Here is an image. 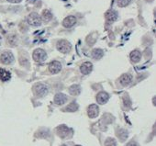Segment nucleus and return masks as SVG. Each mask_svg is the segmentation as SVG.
Returning <instances> with one entry per match:
<instances>
[{
  "instance_id": "f257e3e1",
  "label": "nucleus",
  "mask_w": 156,
  "mask_h": 146,
  "mask_svg": "<svg viewBox=\"0 0 156 146\" xmlns=\"http://www.w3.org/2000/svg\"><path fill=\"white\" fill-rule=\"evenodd\" d=\"M56 131H57V134L62 138V139H65V138H69L73 135V130L68 128L67 126L65 125H61L59 126L57 129H56Z\"/></svg>"
},
{
  "instance_id": "f03ea898",
  "label": "nucleus",
  "mask_w": 156,
  "mask_h": 146,
  "mask_svg": "<svg viewBox=\"0 0 156 146\" xmlns=\"http://www.w3.org/2000/svg\"><path fill=\"white\" fill-rule=\"evenodd\" d=\"M27 21L30 25L31 26H34V27H38V26H41V17L39 16V14L33 12V13H30L28 18H27Z\"/></svg>"
},
{
  "instance_id": "7ed1b4c3",
  "label": "nucleus",
  "mask_w": 156,
  "mask_h": 146,
  "mask_svg": "<svg viewBox=\"0 0 156 146\" xmlns=\"http://www.w3.org/2000/svg\"><path fill=\"white\" fill-rule=\"evenodd\" d=\"M33 91L35 93V95L37 97H40V98H42L44 96L47 95L48 93V87L46 85H43V84H37L34 86L33 87Z\"/></svg>"
},
{
  "instance_id": "20e7f679",
  "label": "nucleus",
  "mask_w": 156,
  "mask_h": 146,
  "mask_svg": "<svg viewBox=\"0 0 156 146\" xmlns=\"http://www.w3.org/2000/svg\"><path fill=\"white\" fill-rule=\"evenodd\" d=\"M57 49L59 52H61L62 53H67L71 51L72 45L69 41H67L65 40H61L57 42Z\"/></svg>"
},
{
  "instance_id": "39448f33",
  "label": "nucleus",
  "mask_w": 156,
  "mask_h": 146,
  "mask_svg": "<svg viewBox=\"0 0 156 146\" xmlns=\"http://www.w3.org/2000/svg\"><path fill=\"white\" fill-rule=\"evenodd\" d=\"M47 54L42 49H36L33 52V59L37 62H42L46 60Z\"/></svg>"
},
{
  "instance_id": "423d86ee",
  "label": "nucleus",
  "mask_w": 156,
  "mask_h": 146,
  "mask_svg": "<svg viewBox=\"0 0 156 146\" xmlns=\"http://www.w3.org/2000/svg\"><path fill=\"white\" fill-rule=\"evenodd\" d=\"M0 61L4 64H11L14 62V56L11 52H4L0 55Z\"/></svg>"
},
{
  "instance_id": "0eeeda50",
  "label": "nucleus",
  "mask_w": 156,
  "mask_h": 146,
  "mask_svg": "<svg viewBox=\"0 0 156 146\" xmlns=\"http://www.w3.org/2000/svg\"><path fill=\"white\" fill-rule=\"evenodd\" d=\"M62 70V64L57 62V61H53L51 62H50L49 64V71L51 73V74H57Z\"/></svg>"
},
{
  "instance_id": "6e6552de",
  "label": "nucleus",
  "mask_w": 156,
  "mask_h": 146,
  "mask_svg": "<svg viewBox=\"0 0 156 146\" xmlns=\"http://www.w3.org/2000/svg\"><path fill=\"white\" fill-rule=\"evenodd\" d=\"M98 113H99V109L97 105L93 104L91 106H89V108L87 109V115L89 116V118L91 119H94V118H97L98 116Z\"/></svg>"
},
{
  "instance_id": "1a4fd4ad",
  "label": "nucleus",
  "mask_w": 156,
  "mask_h": 146,
  "mask_svg": "<svg viewBox=\"0 0 156 146\" xmlns=\"http://www.w3.org/2000/svg\"><path fill=\"white\" fill-rule=\"evenodd\" d=\"M93 69V65L91 62H84L81 66H80V71L83 75H88L91 73Z\"/></svg>"
},
{
  "instance_id": "9d476101",
  "label": "nucleus",
  "mask_w": 156,
  "mask_h": 146,
  "mask_svg": "<svg viewBox=\"0 0 156 146\" xmlns=\"http://www.w3.org/2000/svg\"><path fill=\"white\" fill-rule=\"evenodd\" d=\"M108 99H109V95L106 92H100L97 96V101L101 105L107 103Z\"/></svg>"
},
{
  "instance_id": "9b49d317",
  "label": "nucleus",
  "mask_w": 156,
  "mask_h": 146,
  "mask_svg": "<svg viewBox=\"0 0 156 146\" xmlns=\"http://www.w3.org/2000/svg\"><path fill=\"white\" fill-rule=\"evenodd\" d=\"M75 23H76V19H75V17H73V16H69V17H67V18H65V19L63 20L62 25H63L65 28H72Z\"/></svg>"
},
{
  "instance_id": "f8f14e48",
  "label": "nucleus",
  "mask_w": 156,
  "mask_h": 146,
  "mask_svg": "<svg viewBox=\"0 0 156 146\" xmlns=\"http://www.w3.org/2000/svg\"><path fill=\"white\" fill-rule=\"evenodd\" d=\"M131 80H132L131 76L129 75V74H125V75H123V76L120 77V78H119V83H120L121 86L127 87V86H129V85L131 83Z\"/></svg>"
},
{
  "instance_id": "ddd939ff",
  "label": "nucleus",
  "mask_w": 156,
  "mask_h": 146,
  "mask_svg": "<svg viewBox=\"0 0 156 146\" xmlns=\"http://www.w3.org/2000/svg\"><path fill=\"white\" fill-rule=\"evenodd\" d=\"M67 101V97L62 93H58L54 97V103L57 105H62Z\"/></svg>"
},
{
  "instance_id": "4468645a",
  "label": "nucleus",
  "mask_w": 156,
  "mask_h": 146,
  "mask_svg": "<svg viewBox=\"0 0 156 146\" xmlns=\"http://www.w3.org/2000/svg\"><path fill=\"white\" fill-rule=\"evenodd\" d=\"M10 78H11L10 73L7 70L3 69V68H0V80L3 81V82H7Z\"/></svg>"
},
{
  "instance_id": "2eb2a0df",
  "label": "nucleus",
  "mask_w": 156,
  "mask_h": 146,
  "mask_svg": "<svg viewBox=\"0 0 156 146\" xmlns=\"http://www.w3.org/2000/svg\"><path fill=\"white\" fill-rule=\"evenodd\" d=\"M106 18H107V20H108V21L113 22V21L117 20V19H118V13H117L115 10H109V11L107 12Z\"/></svg>"
},
{
  "instance_id": "dca6fc26",
  "label": "nucleus",
  "mask_w": 156,
  "mask_h": 146,
  "mask_svg": "<svg viewBox=\"0 0 156 146\" xmlns=\"http://www.w3.org/2000/svg\"><path fill=\"white\" fill-rule=\"evenodd\" d=\"M140 57H141V53L138 50H135L130 52V59L133 62H138L140 60Z\"/></svg>"
},
{
  "instance_id": "f3484780",
  "label": "nucleus",
  "mask_w": 156,
  "mask_h": 146,
  "mask_svg": "<svg viewBox=\"0 0 156 146\" xmlns=\"http://www.w3.org/2000/svg\"><path fill=\"white\" fill-rule=\"evenodd\" d=\"M69 92L73 96H77V95H79L81 92V87L78 85H73L69 88Z\"/></svg>"
},
{
  "instance_id": "a211bd4d",
  "label": "nucleus",
  "mask_w": 156,
  "mask_h": 146,
  "mask_svg": "<svg viewBox=\"0 0 156 146\" xmlns=\"http://www.w3.org/2000/svg\"><path fill=\"white\" fill-rule=\"evenodd\" d=\"M104 55V52L100 49H95L93 52H92V57L96 60H99L103 57Z\"/></svg>"
},
{
  "instance_id": "6ab92c4d",
  "label": "nucleus",
  "mask_w": 156,
  "mask_h": 146,
  "mask_svg": "<svg viewBox=\"0 0 156 146\" xmlns=\"http://www.w3.org/2000/svg\"><path fill=\"white\" fill-rule=\"evenodd\" d=\"M78 109V105L75 102H72L69 106H67L63 111H67V112H74Z\"/></svg>"
},
{
  "instance_id": "aec40b11",
  "label": "nucleus",
  "mask_w": 156,
  "mask_h": 146,
  "mask_svg": "<svg viewBox=\"0 0 156 146\" xmlns=\"http://www.w3.org/2000/svg\"><path fill=\"white\" fill-rule=\"evenodd\" d=\"M42 17H43V20H44L46 22H48V21H50V20H51L52 15H51V13L49 10H44L43 13H42Z\"/></svg>"
},
{
  "instance_id": "412c9836",
  "label": "nucleus",
  "mask_w": 156,
  "mask_h": 146,
  "mask_svg": "<svg viewBox=\"0 0 156 146\" xmlns=\"http://www.w3.org/2000/svg\"><path fill=\"white\" fill-rule=\"evenodd\" d=\"M119 139L123 141L124 140H126V138L128 137V132L125 130H119V132L118 131V134H117Z\"/></svg>"
},
{
  "instance_id": "4be33fe9",
  "label": "nucleus",
  "mask_w": 156,
  "mask_h": 146,
  "mask_svg": "<svg viewBox=\"0 0 156 146\" xmlns=\"http://www.w3.org/2000/svg\"><path fill=\"white\" fill-rule=\"evenodd\" d=\"M116 141L113 138H108L105 141V146H116Z\"/></svg>"
},
{
  "instance_id": "5701e85b",
  "label": "nucleus",
  "mask_w": 156,
  "mask_h": 146,
  "mask_svg": "<svg viewBox=\"0 0 156 146\" xmlns=\"http://www.w3.org/2000/svg\"><path fill=\"white\" fill-rule=\"evenodd\" d=\"M130 3V0H118V5L120 8L126 7Z\"/></svg>"
},
{
  "instance_id": "b1692460",
  "label": "nucleus",
  "mask_w": 156,
  "mask_h": 146,
  "mask_svg": "<svg viewBox=\"0 0 156 146\" xmlns=\"http://www.w3.org/2000/svg\"><path fill=\"white\" fill-rule=\"evenodd\" d=\"M127 146H139V144L135 141H130L129 143H128Z\"/></svg>"
},
{
  "instance_id": "393cba45",
  "label": "nucleus",
  "mask_w": 156,
  "mask_h": 146,
  "mask_svg": "<svg viewBox=\"0 0 156 146\" xmlns=\"http://www.w3.org/2000/svg\"><path fill=\"white\" fill-rule=\"evenodd\" d=\"M8 1L10 3H20L21 2V0H8Z\"/></svg>"
},
{
  "instance_id": "a878e982",
  "label": "nucleus",
  "mask_w": 156,
  "mask_h": 146,
  "mask_svg": "<svg viewBox=\"0 0 156 146\" xmlns=\"http://www.w3.org/2000/svg\"><path fill=\"white\" fill-rule=\"evenodd\" d=\"M62 146H66V145H62Z\"/></svg>"
},
{
  "instance_id": "bb28decb",
  "label": "nucleus",
  "mask_w": 156,
  "mask_h": 146,
  "mask_svg": "<svg viewBox=\"0 0 156 146\" xmlns=\"http://www.w3.org/2000/svg\"><path fill=\"white\" fill-rule=\"evenodd\" d=\"M76 146H80V145H76Z\"/></svg>"
}]
</instances>
